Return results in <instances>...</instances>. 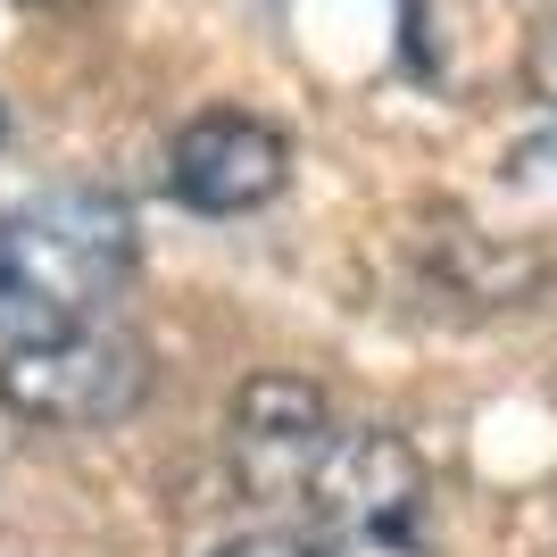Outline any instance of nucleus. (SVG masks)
Segmentation results:
<instances>
[{
    "label": "nucleus",
    "mask_w": 557,
    "mask_h": 557,
    "mask_svg": "<svg viewBox=\"0 0 557 557\" xmlns=\"http://www.w3.org/2000/svg\"><path fill=\"white\" fill-rule=\"evenodd\" d=\"M134 283V216L109 191H42L0 209V358L109 325Z\"/></svg>",
    "instance_id": "1"
},
{
    "label": "nucleus",
    "mask_w": 557,
    "mask_h": 557,
    "mask_svg": "<svg viewBox=\"0 0 557 557\" xmlns=\"http://www.w3.org/2000/svg\"><path fill=\"white\" fill-rule=\"evenodd\" d=\"M317 557H433V491L399 433H333L325 466L300 499Z\"/></svg>",
    "instance_id": "2"
},
{
    "label": "nucleus",
    "mask_w": 557,
    "mask_h": 557,
    "mask_svg": "<svg viewBox=\"0 0 557 557\" xmlns=\"http://www.w3.org/2000/svg\"><path fill=\"white\" fill-rule=\"evenodd\" d=\"M141 383H150V358L116 325H84L67 342H34L0 358V408L25 424H59V433L116 424L141 399Z\"/></svg>",
    "instance_id": "3"
},
{
    "label": "nucleus",
    "mask_w": 557,
    "mask_h": 557,
    "mask_svg": "<svg viewBox=\"0 0 557 557\" xmlns=\"http://www.w3.org/2000/svg\"><path fill=\"white\" fill-rule=\"evenodd\" d=\"M333 408L317 383H300V374H250L242 392H233V483H242V499H258V508H300L308 483H317V466H325L333 449Z\"/></svg>",
    "instance_id": "4"
},
{
    "label": "nucleus",
    "mask_w": 557,
    "mask_h": 557,
    "mask_svg": "<svg viewBox=\"0 0 557 557\" xmlns=\"http://www.w3.org/2000/svg\"><path fill=\"white\" fill-rule=\"evenodd\" d=\"M283 175H292V150H283V134L250 109L191 116L184 134H175V150H166V191H175L191 216H250L283 191Z\"/></svg>",
    "instance_id": "5"
},
{
    "label": "nucleus",
    "mask_w": 557,
    "mask_h": 557,
    "mask_svg": "<svg viewBox=\"0 0 557 557\" xmlns=\"http://www.w3.org/2000/svg\"><path fill=\"white\" fill-rule=\"evenodd\" d=\"M524 100H533V125L516 141V175L524 184H557V25H541L524 42Z\"/></svg>",
    "instance_id": "6"
},
{
    "label": "nucleus",
    "mask_w": 557,
    "mask_h": 557,
    "mask_svg": "<svg viewBox=\"0 0 557 557\" xmlns=\"http://www.w3.org/2000/svg\"><path fill=\"white\" fill-rule=\"evenodd\" d=\"M216 557H317L308 541H233V549H216Z\"/></svg>",
    "instance_id": "7"
},
{
    "label": "nucleus",
    "mask_w": 557,
    "mask_h": 557,
    "mask_svg": "<svg viewBox=\"0 0 557 557\" xmlns=\"http://www.w3.org/2000/svg\"><path fill=\"white\" fill-rule=\"evenodd\" d=\"M34 9H92V0H34Z\"/></svg>",
    "instance_id": "8"
},
{
    "label": "nucleus",
    "mask_w": 557,
    "mask_h": 557,
    "mask_svg": "<svg viewBox=\"0 0 557 557\" xmlns=\"http://www.w3.org/2000/svg\"><path fill=\"white\" fill-rule=\"evenodd\" d=\"M0 134H9V116H0Z\"/></svg>",
    "instance_id": "9"
}]
</instances>
